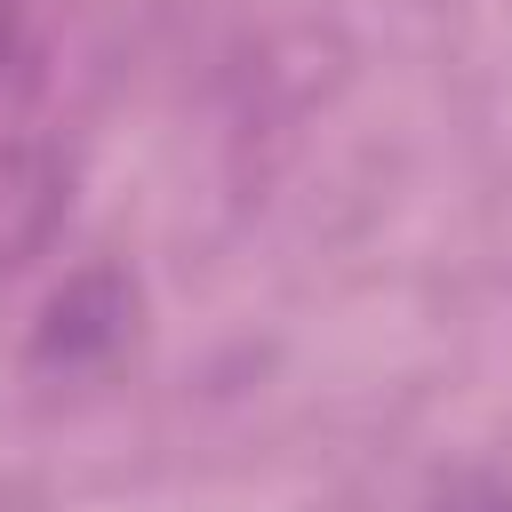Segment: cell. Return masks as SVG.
<instances>
[{"label":"cell","mask_w":512,"mask_h":512,"mask_svg":"<svg viewBox=\"0 0 512 512\" xmlns=\"http://www.w3.org/2000/svg\"><path fill=\"white\" fill-rule=\"evenodd\" d=\"M136 280L128 272H112V264H96V272H72L56 296H48V312H40V328H32V344H24V368L32 376H56V384H72V376H96V368H112L128 344H136Z\"/></svg>","instance_id":"1"},{"label":"cell","mask_w":512,"mask_h":512,"mask_svg":"<svg viewBox=\"0 0 512 512\" xmlns=\"http://www.w3.org/2000/svg\"><path fill=\"white\" fill-rule=\"evenodd\" d=\"M72 216V160L56 144H0V280H16Z\"/></svg>","instance_id":"2"},{"label":"cell","mask_w":512,"mask_h":512,"mask_svg":"<svg viewBox=\"0 0 512 512\" xmlns=\"http://www.w3.org/2000/svg\"><path fill=\"white\" fill-rule=\"evenodd\" d=\"M440 512H512V488L504 480H464L440 496Z\"/></svg>","instance_id":"3"},{"label":"cell","mask_w":512,"mask_h":512,"mask_svg":"<svg viewBox=\"0 0 512 512\" xmlns=\"http://www.w3.org/2000/svg\"><path fill=\"white\" fill-rule=\"evenodd\" d=\"M16 16H24V8H16V0H0V64L16 56Z\"/></svg>","instance_id":"4"}]
</instances>
